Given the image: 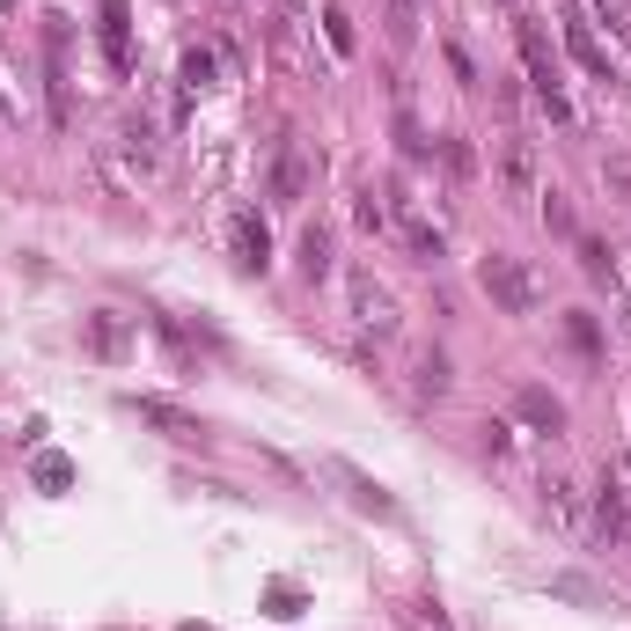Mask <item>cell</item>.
I'll return each mask as SVG.
<instances>
[{
  "label": "cell",
  "mask_w": 631,
  "mask_h": 631,
  "mask_svg": "<svg viewBox=\"0 0 631 631\" xmlns=\"http://www.w3.org/2000/svg\"><path fill=\"white\" fill-rule=\"evenodd\" d=\"M309 184H316L309 140H279V154H272V198H279V206H301V198H309Z\"/></svg>",
  "instance_id": "cell-3"
},
{
  "label": "cell",
  "mask_w": 631,
  "mask_h": 631,
  "mask_svg": "<svg viewBox=\"0 0 631 631\" xmlns=\"http://www.w3.org/2000/svg\"><path fill=\"white\" fill-rule=\"evenodd\" d=\"M353 316H360L367 331H397V309H389V294L375 279H353Z\"/></svg>",
  "instance_id": "cell-11"
},
{
  "label": "cell",
  "mask_w": 631,
  "mask_h": 631,
  "mask_svg": "<svg viewBox=\"0 0 631 631\" xmlns=\"http://www.w3.org/2000/svg\"><path fill=\"white\" fill-rule=\"evenodd\" d=\"M339 485L353 492V507H360V514H375V521H397V514H404V507H397V500H389L382 485H375V478H360L353 462H339Z\"/></svg>",
  "instance_id": "cell-9"
},
{
  "label": "cell",
  "mask_w": 631,
  "mask_h": 631,
  "mask_svg": "<svg viewBox=\"0 0 631 631\" xmlns=\"http://www.w3.org/2000/svg\"><path fill=\"white\" fill-rule=\"evenodd\" d=\"M514 412L529 418V426H543V434H559V426H565V404L551 397V389H536V382L514 389Z\"/></svg>",
  "instance_id": "cell-10"
},
{
  "label": "cell",
  "mask_w": 631,
  "mask_h": 631,
  "mask_svg": "<svg viewBox=\"0 0 631 631\" xmlns=\"http://www.w3.org/2000/svg\"><path fill=\"white\" fill-rule=\"evenodd\" d=\"M214 81V51H184V89H206Z\"/></svg>",
  "instance_id": "cell-21"
},
{
  "label": "cell",
  "mask_w": 631,
  "mask_h": 631,
  "mask_svg": "<svg viewBox=\"0 0 631 631\" xmlns=\"http://www.w3.org/2000/svg\"><path fill=\"white\" fill-rule=\"evenodd\" d=\"M96 30H103V59L125 73V67H133V8H125V0H103Z\"/></svg>",
  "instance_id": "cell-5"
},
{
  "label": "cell",
  "mask_w": 631,
  "mask_h": 631,
  "mask_svg": "<svg viewBox=\"0 0 631 631\" xmlns=\"http://www.w3.org/2000/svg\"><path fill=\"white\" fill-rule=\"evenodd\" d=\"M228 250H236V265H243V272H265L272 265V228L257 214H236V220H228Z\"/></svg>",
  "instance_id": "cell-4"
},
{
  "label": "cell",
  "mask_w": 631,
  "mask_h": 631,
  "mask_svg": "<svg viewBox=\"0 0 631 631\" xmlns=\"http://www.w3.org/2000/svg\"><path fill=\"white\" fill-rule=\"evenodd\" d=\"M323 37H331V51H353V15L331 8V15H323Z\"/></svg>",
  "instance_id": "cell-22"
},
{
  "label": "cell",
  "mask_w": 631,
  "mask_h": 631,
  "mask_svg": "<svg viewBox=\"0 0 631 631\" xmlns=\"http://www.w3.org/2000/svg\"><path fill=\"white\" fill-rule=\"evenodd\" d=\"M581 272H587V279H617V265H609L603 243H581Z\"/></svg>",
  "instance_id": "cell-20"
},
{
  "label": "cell",
  "mask_w": 631,
  "mask_h": 631,
  "mask_svg": "<svg viewBox=\"0 0 631 631\" xmlns=\"http://www.w3.org/2000/svg\"><path fill=\"white\" fill-rule=\"evenodd\" d=\"M37 485H45V492H59V485H73V462H59V456H45V462H37Z\"/></svg>",
  "instance_id": "cell-23"
},
{
  "label": "cell",
  "mask_w": 631,
  "mask_h": 631,
  "mask_svg": "<svg viewBox=\"0 0 631 631\" xmlns=\"http://www.w3.org/2000/svg\"><path fill=\"white\" fill-rule=\"evenodd\" d=\"M485 294L507 316H529L536 309V272L521 265V257H500V250H492V257H485Z\"/></svg>",
  "instance_id": "cell-2"
},
{
  "label": "cell",
  "mask_w": 631,
  "mask_h": 631,
  "mask_svg": "<svg viewBox=\"0 0 631 631\" xmlns=\"http://www.w3.org/2000/svg\"><path fill=\"white\" fill-rule=\"evenodd\" d=\"M133 412H140L147 426H162V434H170V440H206V418H192V412H184V404H170V397H140Z\"/></svg>",
  "instance_id": "cell-6"
},
{
  "label": "cell",
  "mask_w": 631,
  "mask_h": 631,
  "mask_svg": "<svg viewBox=\"0 0 631 631\" xmlns=\"http://www.w3.org/2000/svg\"><path fill=\"white\" fill-rule=\"evenodd\" d=\"M617 543H631V514H624V536H617Z\"/></svg>",
  "instance_id": "cell-24"
},
{
  "label": "cell",
  "mask_w": 631,
  "mask_h": 631,
  "mask_svg": "<svg viewBox=\"0 0 631 631\" xmlns=\"http://www.w3.org/2000/svg\"><path fill=\"white\" fill-rule=\"evenodd\" d=\"M624 514H631V485L617 478V470H603V485H595V521H603L609 543L624 536Z\"/></svg>",
  "instance_id": "cell-8"
},
{
  "label": "cell",
  "mask_w": 631,
  "mask_h": 631,
  "mask_svg": "<svg viewBox=\"0 0 631 631\" xmlns=\"http://www.w3.org/2000/svg\"><path fill=\"white\" fill-rule=\"evenodd\" d=\"M500 170H507V184H514V192H529V147H521V140H507Z\"/></svg>",
  "instance_id": "cell-16"
},
{
  "label": "cell",
  "mask_w": 631,
  "mask_h": 631,
  "mask_svg": "<svg viewBox=\"0 0 631 631\" xmlns=\"http://www.w3.org/2000/svg\"><path fill=\"white\" fill-rule=\"evenodd\" d=\"M543 514H551V521H573V485H565V478L543 485Z\"/></svg>",
  "instance_id": "cell-17"
},
{
  "label": "cell",
  "mask_w": 631,
  "mask_h": 631,
  "mask_svg": "<svg viewBox=\"0 0 631 631\" xmlns=\"http://www.w3.org/2000/svg\"><path fill=\"white\" fill-rule=\"evenodd\" d=\"M565 345H573L581 360H603V323H595L587 309H573V316H565Z\"/></svg>",
  "instance_id": "cell-13"
},
{
  "label": "cell",
  "mask_w": 631,
  "mask_h": 631,
  "mask_svg": "<svg viewBox=\"0 0 631 631\" xmlns=\"http://www.w3.org/2000/svg\"><path fill=\"white\" fill-rule=\"evenodd\" d=\"M543 220H551V236H573V206H565V192H543Z\"/></svg>",
  "instance_id": "cell-19"
},
{
  "label": "cell",
  "mask_w": 631,
  "mask_h": 631,
  "mask_svg": "<svg viewBox=\"0 0 631 631\" xmlns=\"http://www.w3.org/2000/svg\"><path fill=\"white\" fill-rule=\"evenodd\" d=\"M514 45H521V67H529V81H536V103H543L551 118H573V103H565V89H559V67H551V45H543V30L521 23V30H514Z\"/></svg>",
  "instance_id": "cell-1"
},
{
  "label": "cell",
  "mask_w": 631,
  "mask_h": 631,
  "mask_svg": "<svg viewBox=\"0 0 631 631\" xmlns=\"http://www.w3.org/2000/svg\"><path fill=\"white\" fill-rule=\"evenodd\" d=\"M418 397H448V360H440V353L418 360Z\"/></svg>",
  "instance_id": "cell-15"
},
{
  "label": "cell",
  "mask_w": 631,
  "mask_h": 631,
  "mask_svg": "<svg viewBox=\"0 0 631 631\" xmlns=\"http://www.w3.org/2000/svg\"><path fill=\"white\" fill-rule=\"evenodd\" d=\"M323 272H331V236H323V228H309V236H301V279H323Z\"/></svg>",
  "instance_id": "cell-14"
},
{
  "label": "cell",
  "mask_w": 631,
  "mask_h": 631,
  "mask_svg": "<svg viewBox=\"0 0 631 631\" xmlns=\"http://www.w3.org/2000/svg\"><path fill=\"white\" fill-rule=\"evenodd\" d=\"M440 162H448L456 176H470V170H478V154H470V140H456V133L440 140Z\"/></svg>",
  "instance_id": "cell-18"
},
{
  "label": "cell",
  "mask_w": 631,
  "mask_h": 631,
  "mask_svg": "<svg viewBox=\"0 0 631 631\" xmlns=\"http://www.w3.org/2000/svg\"><path fill=\"white\" fill-rule=\"evenodd\" d=\"M565 51H573V59H581V67L595 73V81H617V67H609V51L595 45V30H587V23H565Z\"/></svg>",
  "instance_id": "cell-12"
},
{
  "label": "cell",
  "mask_w": 631,
  "mask_h": 631,
  "mask_svg": "<svg viewBox=\"0 0 631 631\" xmlns=\"http://www.w3.org/2000/svg\"><path fill=\"white\" fill-rule=\"evenodd\" d=\"M81 345H89L96 360H125V345H133V323H125L118 309H96V316H89V331H81Z\"/></svg>",
  "instance_id": "cell-7"
}]
</instances>
